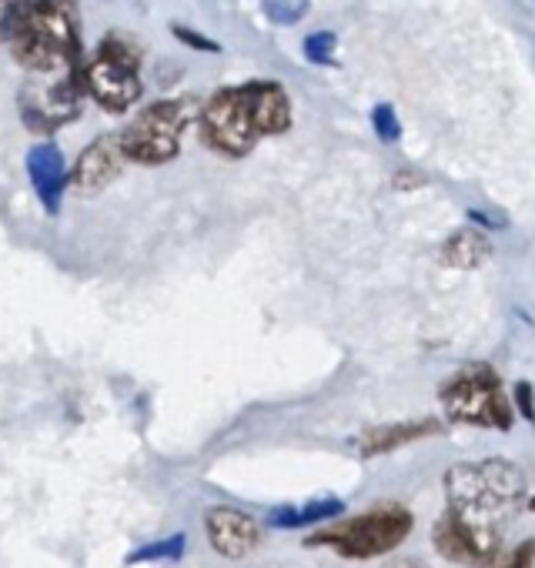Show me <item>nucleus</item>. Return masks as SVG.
Returning a JSON list of instances; mask_svg holds the SVG:
<instances>
[{"label":"nucleus","instance_id":"obj_1","mask_svg":"<svg viewBox=\"0 0 535 568\" xmlns=\"http://www.w3.org/2000/svg\"><path fill=\"white\" fill-rule=\"evenodd\" d=\"M525 471L505 458L458 462L445 471V511L432 528V545L445 561L495 565L505 528L528 505Z\"/></svg>","mask_w":535,"mask_h":568},{"label":"nucleus","instance_id":"obj_2","mask_svg":"<svg viewBox=\"0 0 535 568\" xmlns=\"http://www.w3.org/2000/svg\"><path fill=\"white\" fill-rule=\"evenodd\" d=\"M11 51L28 74H64L84 68L78 0H31L21 18Z\"/></svg>","mask_w":535,"mask_h":568},{"label":"nucleus","instance_id":"obj_3","mask_svg":"<svg viewBox=\"0 0 535 568\" xmlns=\"http://www.w3.org/2000/svg\"><path fill=\"white\" fill-rule=\"evenodd\" d=\"M412 525H415V518L402 501H382V505H372L369 511L342 518L335 525L325 521L315 535L305 538V545L309 548H332L342 558L365 561V558H378V555L395 551L412 535Z\"/></svg>","mask_w":535,"mask_h":568},{"label":"nucleus","instance_id":"obj_4","mask_svg":"<svg viewBox=\"0 0 535 568\" xmlns=\"http://www.w3.org/2000/svg\"><path fill=\"white\" fill-rule=\"evenodd\" d=\"M438 402H442L445 415L458 425L495 428V432L512 428L515 402L505 395L502 378L488 365H465L462 372H455L442 385Z\"/></svg>","mask_w":535,"mask_h":568},{"label":"nucleus","instance_id":"obj_5","mask_svg":"<svg viewBox=\"0 0 535 568\" xmlns=\"http://www.w3.org/2000/svg\"><path fill=\"white\" fill-rule=\"evenodd\" d=\"M194 118H201L194 98H171V101L148 104L121 131L124 158L134 164H144V168H158V164L174 161L181 151V134Z\"/></svg>","mask_w":535,"mask_h":568},{"label":"nucleus","instance_id":"obj_6","mask_svg":"<svg viewBox=\"0 0 535 568\" xmlns=\"http://www.w3.org/2000/svg\"><path fill=\"white\" fill-rule=\"evenodd\" d=\"M88 94L104 111H128L141 98V48L121 34L111 31L101 38L94 58L88 61Z\"/></svg>","mask_w":535,"mask_h":568},{"label":"nucleus","instance_id":"obj_7","mask_svg":"<svg viewBox=\"0 0 535 568\" xmlns=\"http://www.w3.org/2000/svg\"><path fill=\"white\" fill-rule=\"evenodd\" d=\"M201 138L211 151L224 158H244L254 151L264 134L258 128L248 84L224 88L201 108Z\"/></svg>","mask_w":535,"mask_h":568},{"label":"nucleus","instance_id":"obj_8","mask_svg":"<svg viewBox=\"0 0 535 568\" xmlns=\"http://www.w3.org/2000/svg\"><path fill=\"white\" fill-rule=\"evenodd\" d=\"M88 91V64L84 68H71L64 74H58L48 84L28 88L21 98V118L31 131L38 134H54L58 128L71 124L81 111Z\"/></svg>","mask_w":535,"mask_h":568},{"label":"nucleus","instance_id":"obj_9","mask_svg":"<svg viewBox=\"0 0 535 568\" xmlns=\"http://www.w3.org/2000/svg\"><path fill=\"white\" fill-rule=\"evenodd\" d=\"M124 161H128V158H124V148H121V134H101V138H94V141L78 154V164L71 168V184H74L81 194L94 197V194H101L111 181L121 178Z\"/></svg>","mask_w":535,"mask_h":568},{"label":"nucleus","instance_id":"obj_10","mask_svg":"<svg viewBox=\"0 0 535 568\" xmlns=\"http://www.w3.org/2000/svg\"><path fill=\"white\" fill-rule=\"evenodd\" d=\"M28 178H31V187L44 207L48 217H58L61 207H64V191H68V181H71V171H68V161H64V151L54 144V141H38L28 158Z\"/></svg>","mask_w":535,"mask_h":568},{"label":"nucleus","instance_id":"obj_11","mask_svg":"<svg viewBox=\"0 0 535 568\" xmlns=\"http://www.w3.org/2000/svg\"><path fill=\"white\" fill-rule=\"evenodd\" d=\"M204 535H208V545L221 558H244V555H251L258 548L261 525L241 508L214 505V508L204 511Z\"/></svg>","mask_w":535,"mask_h":568},{"label":"nucleus","instance_id":"obj_12","mask_svg":"<svg viewBox=\"0 0 535 568\" xmlns=\"http://www.w3.org/2000/svg\"><path fill=\"white\" fill-rule=\"evenodd\" d=\"M442 425L435 418H415V422H395V425H382V428H369L362 438H355V452L362 458H375V455H388L402 445H412L418 438L438 435Z\"/></svg>","mask_w":535,"mask_h":568},{"label":"nucleus","instance_id":"obj_13","mask_svg":"<svg viewBox=\"0 0 535 568\" xmlns=\"http://www.w3.org/2000/svg\"><path fill=\"white\" fill-rule=\"evenodd\" d=\"M248 94L264 138L285 134L292 128V104L279 81H248Z\"/></svg>","mask_w":535,"mask_h":568},{"label":"nucleus","instance_id":"obj_14","mask_svg":"<svg viewBox=\"0 0 535 568\" xmlns=\"http://www.w3.org/2000/svg\"><path fill=\"white\" fill-rule=\"evenodd\" d=\"M345 515V501L342 498H315L302 508L295 505H282L268 515V525L272 528H282V531H292V528H302V525H325L332 518H342Z\"/></svg>","mask_w":535,"mask_h":568},{"label":"nucleus","instance_id":"obj_15","mask_svg":"<svg viewBox=\"0 0 535 568\" xmlns=\"http://www.w3.org/2000/svg\"><path fill=\"white\" fill-rule=\"evenodd\" d=\"M488 254H492L488 237H485L482 231H475V227H465V231H455V234L445 241V247H442V264L472 271V267H478Z\"/></svg>","mask_w":535,"mask_h":568},{"label":"nucleus","instance_id":"obj_16","mask_svg":"<svg viewBox=\"0 0 535 568\" xmlns=\"http://www.w3.org/2000/svg\"><path fill=\"white\" fill-rule=\"evenodd\" d=\"M312 11V0H264V18L279 28H295Z\"/></svg>","mask_w":535,"mask_h":568},{"label":"nucleus","instance_id":"obj_17","mask_svg":"<svg viewBox=\"0 0 535 568\" xmlns=\"http://www.w3.org/2000/svg\"><path fill=\"white\" fill-rule=\"evenodd\" d=\"M184 555V535H171L164 541H151L138 551L128 555V565H138V561H178Z\"/></svg>","mask_w":535,"mask_h":568},{"label":"nucleus","instance_id":"obj_18","mask_svg":"<svg viewBox=\"0 0 535 568\" xmlns=\"http://www.w3.org/2000/svg\"><path fill=\"white\" fill-rule=\"evenodd\" d=\"M28 8H31V0H0V44H11Z\"/></svg>","mask_w":535,"mask_h":568},{"label":"nucleus","instance_id":"obj_19","mask_svg":"<svg viewBox=\"0 0 535 568\" xmlns=\"http://www.w3.org/2000/svg\"><path fill=\"white\" fill-rule=\"evenodd\" d=\"M372 128H375V134L385 144H395L402 138V121H398V114H395L392 104H375L372 108Z\"/></svg>","mask_w":535,"mask_h":568},{"label":"nucleus","instance_id":"obj_20","mask_svg":"<svg viewBox=\"0 0 535 568\" xmlns=\"http://www.w3.org/2000/svg\"><path fill=\"white\" fill-rule=\"evenodd\" d=\"M335 34L332 31H319V34H309L305 38V58L312 61V64H332V58H335Z\"/></svg>","mask_w":535,"mask_h":568},{"label":"nucleus","instance_id":"obj_21","mask_svg":"<svg viewBox=\"0 0 535 568\" xmlns=\"http://www.w3.org/2000/svg\"><path fill=\"white\" fill-rule=\"evenodd\" d=\"M171 34H174L184 48H191V51H201V54H218V51H221V44H218V41L204 38V34H201V31H194V28L171 24Z\"/></svg>","mask_w":535,"mask_h":568},{"label":"nucleus","instance_id":"obj_22","mask_svg":"<svg viewBox=\"0 0 535 568\" xmlns=\"http://www.w3.org/2000/svg\"><path fill=\"white\" fill-rule=\"evenodd\" d=\"M495 568H535V538L518 541Z\"/></svg>","mask_w":535,"mask_h":568},{"label":"nucleus","instance_id":"obj_23","mask_svg":"<svg viewBox=\"0 0 535 568\" xmlns=\"http://www.w3.org/2000/svg\"><path fill=\"white\" fill-rule=\"evenodd\" d=\"M512 402H515L518 415H522L528 425H535V392H532V385H528V382H518V385H515Z\"/></svg>","mask_w":535,"mask_h":568},{"label":"nucleus","instance_id":"obj_24","mask_svg":"<svg viewBox=\"0 0 535 568\" xmlns=\"http://www.w3.org/2000/svg\"><path fill=\"white\" fill-rule=\"evenodd\" d=\"M392 184H395L398 191H412V187L425 184V174H418V171H398V174L392 178Z\"/></svg>","mask_w":535,"mask_h":568},{"label":"nucleus","instance_id":"obj_25","mask_svg":"<svg viewBox=\"0 0 535 568\" xmlns=\"http://www.w3.org/2000/svg\"><path fill=\"white\" fill-rule=\"evenodd\" d=\"M465 217H468L472 224H482V227H492V231H498V227H505V221H502V217H492V214H482V211H475V207H472V211H468Z\"/></svg>","mask_w":535,"mask_h":568},{"label":"nucleus","instance_id":"obj_26","mask_svg":"<svg viewBox=\"0 0 535 568\" xmlns=\"http://www.w3.org/2000/svg\"><path fill=\"white\" fill-rule=\"evenodd\" d=\"M388 568H425V565H422L418 558H395Z\"/></svg>","mask_w":535,"mask_h":568},{"label":"nucleus","instance_id":"obj_27","mask_svg":"<svg viewBox=\"0 0 535 568\" xmlns=\"http://www.w3.org/2000/svg\"><path fill=\"white\" fill-rule=\"evenodd\" d=\"M528 508H532V511H535V495H532V498H528Z\"/></svg>","mask_w":535,"mask_h":568}]
</instances>
